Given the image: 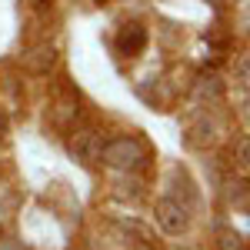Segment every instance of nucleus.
I'll list each match as a JSON object with an SVG mask.
<instances>
[{"mask_svg": "<svg viewBox=\"0 0 250 250\" xmlns=\"http://www.w3.org/2000/svg\"><path fill=\"white\" fill-rule=\"evenodd\" d=\"M100 150H104V134L100 130H94V127H83V130H77V134L70 137V154H74V160H80V164H100Z\"/></svg>", "mask_w": 250, "mask_h": 250, "instance_id": "3", "label": "nucleus"}, {"mask_svg": "<svg viewBox=\"0 0 250 250\" xmlns=\"http://www.w3.org/2000/svg\"><path fill=\"white\" fill-rule=\"evenodd\" d=\"M190 144H193V147H204V144H213V124L207 120V117L193 120V127H190Z\"/></svg>", "mask_w": 250, "mask_h": 250, "instance_id": "9", "label": "nucleus"}, {"mask_svg": "<svg viewBox=\"0 0 250 250\" xmlns=\"http://www.w3.org/2000/svg\"><path fill=\"white\" fill-rule=\"evenodd\" d=\"M170 184H173V187H170V193H167V197H173V200H177V204H180L187 213L197 210L200 197H197V190H193V180H190V177H187L184 170H173L170 173Z\"/></svg>", "mask_w": 250, "mask_h": 250, "instance_id": "6", "label": "nucleus"}, {"mask_svg": "<svg viewBox=\"0 0 250 250\" xmlns=\"http://www.w3.org/2000/svg\"><path fill=\"white\" fill-rule=\"evenodd\" d=\"M57 63V50L54 43H34L23 50V67L30 74H50V67Z\"/></svg>", "mask_w": 250, "mask_h": 250, "instance_id": "5", "label": "nucleus"}, {"mask_svg": "<svg viewBox=\"0 0 250 250\" xmlns=\"http://www.w3.org/2000/svg\"><path fill=\"white\" fill-rule=\"evenodd\" d=\"M54 110H57V124H60V127H67V124L77 117V94H74L70 87H60Z\"/></svg>", "mask_w": 250, "mask_h": 250, "instance_id": "7", "label": "nucleus"}, {"mask_svg": "<svg viewBox=\"0 0 250 250\" xmlns=\"http://www.w3.org/2000/svg\"><path fill=\"white\" fill-rule=\"evenodd\" d=\"M100 160L114 170H140V167H147V147L137 137H114L104 144Z\"/></svg>", "mask_w": 250, "mask_h": 250, "instance_id": "1", "label": "nucleus"}, {"mask_svg": "<svg viewBox=\"0 0 250 250\" xmlns=\"http://www.w3.org/2000/svg\"><path fill=\"white\" fill-rule=\"evenodd\" d=\"M237 80L247 87V80H250V57H247V54H240V57H237Z\"/></svg>", "mask_w": 250, "mask_h": 250, "instance_id": "11", "label": "nucleus"}, {"mask_svg": "<svg viewBox=\"0 0 250 250\" xmlns=\"http://www.w3.org/2000/svg\"><path fill=\"white\" fill-rule=\"evenodd\" d=\"M217 247L220 250H247V244H244V237H240L237 230L220 227V230H217Z\"/></svg>", "mask_w": 250, "mask_h": 250, "instance_id": "10", "label": "nucleus"}, {"mask_svg": "<svg viewBox=\"0 0 250 250\" xmlns=\"http://www.w3.org/2000/svg\"><path fill=\"white\" fill-rule=\"evenodd\" d=\"M197 97L200 100H220L224 97V83H220V77H200L197 80Z\"/></svg>", "mask_w": 250, "mask_h": 250, "instance_id": "8", "label": "nucleus"}, {"mask_svg": "<svg viewBox=\"0 0 250 250\" xmlns=\"http://www.w3.org/2000/svg\"><path fill=\"white\" fill-rule=\"evenodd\" d=\"M147 47V27L144 23H124L117 30V50L124 57H140Z\"/></svg>", "mask_w": 250, "mask_h": 250, "instance_id": "4", "label": "nucleus"}, {"mask_svg": "<svg viewBox=\"0 0 250 250\" xmlns=\"http://www.w3.org/2000/svg\"><path fill=\"white\" fill-rule=\"evenodd\" d=\"M237 164L247 170V164H250V140L247 137H240V144H237Z\"/></svg>", "mask_w": 250, "mask_h": 250, "instance_id": "12", "label": "nucleus"}, {"mask_svg": "<svg viewBox=\"0 0 250 250\" xmlns=\"http://www.w3.org/2000/svg\"><path fill=\"white\" fill-rule=\"evenodd\" d=\"M154 213H157V227H160L164 233H170V237H180V233L190 227V213L184 210L173 197H167V193L157 200V210Z\"/></svg>", "mask_w": 250, "mask_h": 250, "instance_id": "2", "label": "nucleus"}, {"mask_svg": "<svg viewBox=\"0 0 250 250\" xmlns=\"http://www.w3.org/2000/svg\"><path fill=\"white\" fill-rule=\"evenodd\" d=\"M207 3H210L213 10H224V7H227V0H207Z\"/></svg>", "mask_w": 250, "mask_h": 250, "instance_id": "13", "label": "nucleus"}]
</instances>
